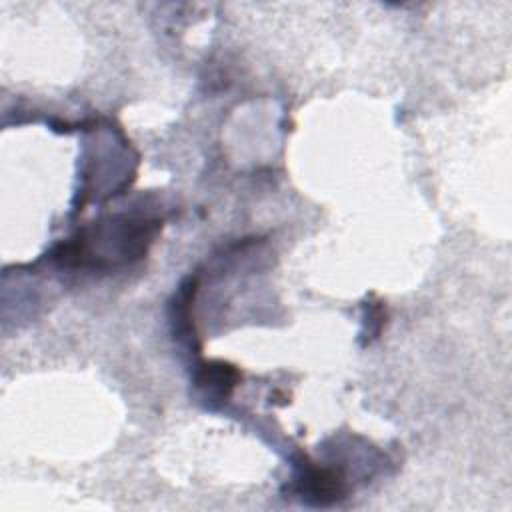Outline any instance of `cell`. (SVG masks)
<instances>
[{"instance_id": "obj_1", "label": "cell", "mask_w": 512, "mask_h": 512, "mask_svg": "<svg viewBox=\"0 0 512 512\" xmlns=\"http://www.w3.org/2000/svg\"><path fill=\"white\" fill-rule=\"evenodd\" d=\"M296 490L314 506H328L344 496V480L330 468H320L306 458L296 464Z\"/></svg>"}, {"instance_id": "obj_2", "label": "cell", "mask_w": 512, "mask_h": 512, "mask_svg": "<svg viewBox=\"0 0 512 512\" xmlns=\"http://www.w3.org/2000/svg\"><path fill=\"white\" fill-rule=\"evenodd\" d=\"M238 378L240 374L232 364L204 362L198 366L194 380H196V386L202 388L208 398L222 402L232 394Z\"/></svg>"}]
</instances>
